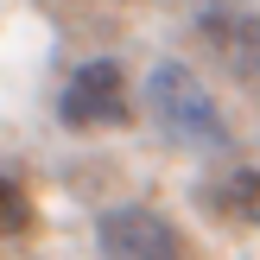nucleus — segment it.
<instances>
[{
	"label": "nucleus",
	"instance_id": "1",
	"mask_svg": "<svg viewBox=\"0 0 260 260\" xmlns=\"http://www.w3.org/2000/svg\"><path fill=\"white\" fill-rule=\"evenodd\" d=\"M146 102H152V121L178 140V146H203V152H222L229 146V121L222 108L210 102V89L197 83L190 63H159L146 83Z\"/></svg>",
	"mask_w": 260,
	"mask_h": 260
},
{
	"label": "nucleus",
	"instance_id": "2",
	"mask_svg": "<svg viewBox=\"0 0 260 260\" xmlns=\"http://www.w3.org/2000/svg\"><path fill=\"white\" fill-rule=\"evenodd\" d=\"M197 32L210 38V51L222 57V70L235 76L241 89L260 95V13L235 7V0H210L197 13Z\"/></svg>",
	"mask_w": 260,
	"mask_h": 260
},
{
	"label": "nucleus",
	"instance_id": "3",
	"mask_svg": "<svg viewBox=\"0 0 260 260\" xmlns=\"http://www.w3.org/2000/svg\"><path fill=\"white\" fill-rule=\"evenodd\" d=\"M57 114H63V127H121L127 121V83H121V70H114L108 57L70 70V83H63V95H57Z\"/></svg>",
	"mask_w": 260,
	"mask_h": 260
},
{
	"label": "nucleus",
	"instance_id": "4",
	"mask_svg": "<svg viewBox=\"0 0 260 260\" xmlns=\"http://www.w3.org/2000/svg\"><path fill=\"white\" fill-rule=\"evenodd\" d=\"M95 241L108 254H140V260H172V254H184V235H178L159 210H146V203H121V210H108L95 222Z\"/></svg>",
	"mask_w": 260,
	"mask_h": 260
},
{
	"label": "nucleus",
	"instance_id": "5",
	"mask_svg": "<svg viewBox=\"0 0 260 260\" xmlns=\"http://www.w3.org/2000/svg\"><path fill=\"white\" fill-rule=\"evenodd\" d=\"M203 203H210V216H222L235 229H260V172H229L216 184H203Z\"/></svg>",
	"mask_w": 260,
	"mask_h": 260
},
{
	"label": "nucleus",
	"instance_id": "6",
	"mask_svg": "<svg viewBox=\"0 0 260 260\" xmlns=\"http://www.w3.org/2000/svg\"><path fill=\"white\" fill-rule=\"evenodd\" d=\"M32 229V197L13 178H0V235H25Z\"/></svg>",
	"mask_w": 260,
	"mask_h": 260
}]
</instances>
